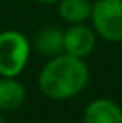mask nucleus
Instances as JSON below:
<instances>
[{"label": "nucleus", "instance_id": "1", "mask_svg": "<svg viewBox=\"0 0 122 123\" xmlns=\"http://www.w3.org/2000/svg\"><path fill=\"white\" fill-rule=\"evenodd\" d=\"M90 71L81 57L59 54L50 57L38 75V87L50 100H68L77 96L86 87Z\"/></svg>", "mask_w": 122, "mask_h": 123}, {"label": "nucleus", "instance_id": "2", "mask_svg": "<svg viewBox=\"0 0 122 123\" xmlns=\"http://www.w3.org/2000/svg\"><path fill=\"white\" fill-rule=\"evenodd\" d=\"M31 43L18 31L0 32V77H18L27 66Z\"/></svg>", "mask_w": 122, "mask_h": 123}, {"label": "nucleus", "instance_id": "3", "mask_svg": "<svg viewBox=\"0 0 122 123\" xmlns=\"http://www.w3.org/2000/svg\"><path fill=\"white\" fill-rule=\"evenodd\" d=\"M90 18L102 39L122 41V0H95Z\"/></svg>", "mask_w": 122, "mask_h": 123}, {"label": "nucleus", "instance_id": "4", "mask_svg": "<svg viewBox=\"0 0 122 123\" xmlns=\"http://www.w3.org/2000/svg\"><path fill=\"white\" fill-rule=\"evenodd\" d=\"M95 48V32L83 23H72L63 32V52L74 57H86Z\"/></svg>", "mask_w": 122, "mask_h": 123}, {"label": "nucleus", "instance_id": "5", "mask_svg": "<svg viewBox=\"0 0 122 123\" xmlns=\"http://www.w3.org/2000/svg\"><path fill=\"white\" fill-rule=\"evenodd\" d=\"M83 123H122V109L110 98H97L86 105Z\"/></svg>", "mask_w": 122, "mask_h": 123}, {"label": "nucleus", "instance_id": "6", "mask_svg": "<svg viewBox=\"0 0 122 123\" xmlns=\"http://www.w3.org/2000/svg\"><path fill=\"white\" fill-rule=\"evenodd\" d=\"M27 93L16 77L0 79V111H16L25 104Z\"/></svg>", "mask_w": 122, "mask_h": 123}, {"label": "nucleus", "instance_id": "7", "mask_svg": "<svg viewBox=\"0 0 122 123\" xmlns=\"http://www.w3.org/2000/svg\"><path fill=\"white\" fill-rule=\"evenodd\" d=\"M32 46L43 57H56L63 54V31L57 27H45L34 36Z\"/></svg>", "mask_w": 122, "mask_h": 123}, {"label": "nucleus", "instance_id": "8", "mask_svg": "<svg viewBox=\"0 0 122 123\" xmlns=\"http://www.w3.org/2000/svg\"><path fill=\"white\" fill-rule=\"evenodd\" d=\"M57 12L68 23H85L92 14L90 0H59Z\"/></svg>", "mask_w": 122, "mask_h": 123}, {"label": "nucleus", "instance_id": "9", "mask_svg": "<svg viewBox=\"0 0 122 123\" xmlns=\"http://www.w3.org/2000/svg\"><path fill=\"white\" fill-rule=\"evenodd\" d=\"M34 2L41 4V6H54V4H57L59 0H34Z\"/></svg>", "mask_w": 122, "mask_h": 123}, {"label": "nucleus", "instance_id": "10", "mask_svg": "<svg viewBox=\"0 0 122 123\" xmlns=\"http://www.w3.org/2000/svg\"><path fill=\"white\" fill-rule=\"evenodd\" d=\"M0 123H6V121H4V118H2V114H0Z\"/></svg>", "mask_w": 122, "mask_h": 123}]
</instances>
